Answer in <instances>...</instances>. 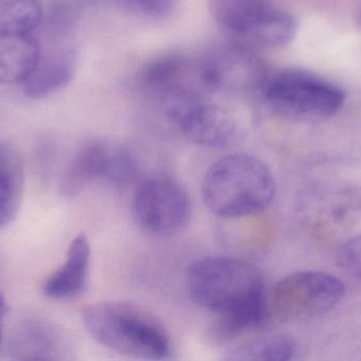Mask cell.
<instances>
[{"label": "cell", "instance_id": "obj_7", "mask_svg": "<svg viewBox=\"0 0 361 361\" xmlns=\"http://www.w3.org/2000/svg\"><path fill=\"white\" fill-rule=\"evenodd\" d=\"M137 159L128 148L107 140H93L78 150L63 174L59 190L65 197H75L97 180L125 186L137 178Z\"/></svg>", "mask_w": 361, "mask_h": 361}, {"label": "cell", "instance_id": "obj_15", "mask_svg": "<svg viewBox=\"0 0 361 361\" xmlns=\"http://www.w3.org/2000/svg\"><path fill=\"white\" fill-rule=\"evenodd\" d=\"M25 188L23 159L14 146L0 142V230L12 224L20 210Z\"/></svg>", "mask_w": 361, "mask_h": 361}, {"label": "cell", "instance_id": "obj_9", "mask_svg": "<svg viewBox=\"0 0 361 361\" xmlns=\"http://www.w3.org/2000/svg\"><path fill=\"white\" fill-rule=\"evenodd\" d=\"M199 64L207 90H262L269 76L264 61L237 40L214 47L199 59Z\"/></svg>", "mask_w": 361, "mask_h": 361}, {"label": "cell", "instance_id": "obj_3", "mask_svg": "<svg viewBox=\"0 0 361 361\" xmlns=\"http://www.w3.org/2000/svg\"><path fill=\"white\" fill-rule=\"evenodd\" d=\"M185 283L191 300L216 316L269 303L260 269L241 259H200L187 269Z\"/></svg>", "mask_w": 361, "mask_h": 361}, {"label": "cell", "instance_id": "obj_6", "mask_svg": "<svg viewBox=\"0 0 361 361\" xmlns=\"http://www.w3.org/2000/svg\"><path fill=\"white\" fill-rule=\"evenodd\" d=\"M345 292V284L335 276L298 271L275 286L269 301V313L280 322L319 317L334 309Z\"/></svg>", "mask_w": 361, "mask_h": 361}, {"label": "cell", "instance_id": "obj_16", "mask_svg": "<svg viewBox=\"0 0 361 361\" xmlns=\"http://www.w3.org/2000/svg\"><path fill=\"white\" fill-rule=\"evenodd\" d=\"M57 336L51 326L42 322H27L13 335L11 353L18 360H53L59 349Z\"/></svg>", "mask_w": 361, "mask_h": 361}, {"label": "cell", "instance_id": "obj_19", "mask_svg": "<svg viewBox=\"0 0 361 361\" xmlns=\"http://www.w3.org/2000/svg\"><path fill=\"white\" fill-rule=\"evenodd\" d=\"M123 6L135 14L150 18H164L169 16L176 6L178 0H118Z\"/></svg>", "mask_w": 361, "mask_h": 361}, {"label": "cell", "instance_id": "obj_11", "mask_svg": "<svg viewBox=\"0 0 361 361\" xmlns=\"http://www.w3.org/2000/svg\"><path fill=\"white\" fill-rule=\"evenodd\" d=\"M180 131L195 143L207 148H228L240 140L238 121L221 106L190 102L169 110Z\"/></svg>", "mask_w": 361, "mask_h": 361}, {"label": "cell", "instance_id": "obj_10", "mask_svg": "<svg viewBox=\"0 0 361 361\" xmlns=\"http://www.w3.org/2000/svg\"><path fill=\"white\" fill-rule=\"evenodd\" d=\"M144 88L152 95L169 101V110L199 100L205 89L199 59L177 53L161 55L146 64L141 72Z\"/></svg>", "mask_w": 361, "mask_h": 361}, {"label": "cell", "instance_id": "obj_2", "mask_svg": "<svg viewBox=\"0 0 361 361\" xmlns=\"http://www.w3.org/2000/svg\"><path fill=\"white\" fill-rule=\"evenodd\" d=\"M276 182L263 161L247 154H229L208 170L202 195L210 212L223 218L252 215L273 203Z\"/></svg>", "mask_w": 361, "mask_h": 361}, {"label": "cell", "instance_id": "obj_13", "mask_svg": "<svg viewBox=\"0 0 361 361\" xmlns=\"http://www.w3.org/2000/svg\"><path fill=\"white\" fill-rule=\"evenodd\" d=\"M75 66V53L71 49H63L40 57L35 69L23 83V95L38 100L61 90L71 82Z\"/></svg>", "mask_w": 361, "mask_h": 361}, {"label": "cell", "instance_id": "obj_17", "mask_svg": "<svg viewBox=\"0 0 361 361\" xmlns=\"http://www.w3.org/2000/svg\"><path fill=\"white\" fill-rule=\"evenodd\" d=\"M296 341L284 334L265 335L248 339L227 352L225 360L243 361H284L294 357Z\"/></svg>", "mask_w": 361, "mask_h": 361}, {"label": "cell", "instance_id": "obj_8", "mask_svg": "<svg viewBox=\"0 0 361 361\" xmlns=\"http://www.w3.org/2000/svg\"><path fill=\"white\" fill-rule=\"evenodd\" d=\"M133 210L135 222L146 232L162 237L175 235L190 218V197L175 178L154 175L140 184Z\"/></svg>", "mask_w": 361, "mask_h": 361}, {"label": "cell", "instance_id": "obj_20", "mask_svg": "<svg viewBox=\"0 0 361 361\" xmlns=\"http://www.w3.org/2000/svg\"><path fill=\"white\" fill-rule=\"evenodd\" d=\"M341 261L349 271L361 276V235L345 244Z\"/></svg>", "mask_w": 361, "mask_h": 361}, {"label": "cell", "instance_id": "obj_21", "mask_svg": "<svg viewBox=\"0 0 361 361\" xmlns=\"http://www.w3.org/2000/svg\"><path fill=\"white\" fill-rule=\"evenodd\" d=\"M6 312H8V307H6V300H4V297L0 295V314L6 315Z\"/></svg>", "mask_w": 361, "mask_h": 361}, {"label": "cell", "instance_id": "obj_1", "mask_svg": "<svg viewBox=\"0 0 361 361\" xmlns=\"http://www.w3.org/2000/svg\"><path fill=\"white\" fill-rule=\"evenodd\" d=\"M82 324L97 343L127 357L162 360L171 353L164 324L149 312L130 302L88 305Z\"/></svg>", "mask_w": 361, "mask_h": 361}, {"label": "cell", "instance_id": "obj_12", "mask_svg": "<svg viewBox=\"0 0 361 361\" xmlns=\"http://www.w3.org/2000/svg\"><path fill=\"white\" fill-rule=\"evenodd\" d=\"M91 248L88 237L82 233L70 244L63 266L47 279L42 286L44 296L56 300L71 299L82 294L88 284Z\"/></svg>", "mask_w": 361, "mask_h": 361}, {"label": "cell", "instance_id": "obj_14", "mask_svg": "<svg viewBox=\"0 0 361 361\" xmlns=\"http://www.w3.org/2000/svg\"><path fill=\"white\" fill-rule=\"evenodd\" d=\"M40 57L39 44L30 34L0 36V84H23Z\"/></svg>", "mask_w": 361, "mask_h": 361}, {"label": "cell", "instance_id": "obj_4", "mask_svg": "<svg viewBox=\"0 0 361 361\" xmlns=\"http://www.w3.org/2000/svg\"><path fill=\"white\" fill-rule=\"evenodd\" d=\"M216 25L240 42L280 47L294 40V17L273 0H208Z\"/></svg>", "mask_w": 361, "mask_h": 361}, {"label": "cell", "instance_id": "obj_22", "mask_svg": "<svg viewBox=\"0 0 361 361\" xmlns=\"http://www.w3.org/2000/svg\"><path fill=\"white\" fill-rule=\"evenodd\" d=\"M4 314H0V348L2 345V320H4Z\"/></svg>", "mask_w": 361, "mask_h": 361}, {"label": "cell", "instance_id": "obj_18", "mask_svg": "<svg viewBox=\"0 0 361 361\" xmlns=\"http://www.w3.org/2000/svg\"><path fill=\"white\" fill-rule=\"evenodd\" d=\"M39 0H0V36L27 35L40 25Z\"/></svg>", "mask_w": 361, "mask_h": 361}, {"label": "cell", "instance_id": "obj_5", "mask_svg": "<svg viewBox=\"0 0 361 361\" xmlns=\"http://www.w3.org/2000/svg\"><path fill=\"white\" fill-rule=\"evenodd\" d=\"M269 105L284 116L326 119L345 104V95L337 85L301 69H284L269 74L262 88Z\"/></svg>", "mask_w": 361, "mask_h": 361}]
</instances>
